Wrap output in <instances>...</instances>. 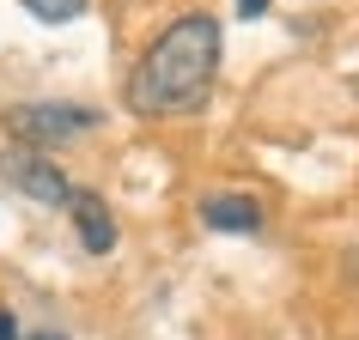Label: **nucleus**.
<instances>
[{"label": "nucleus", "instance_id": "1", "mask_svg": "<svg viewBox=\"0 0 359 340\" xmlns=\"http://www.w3.org/2000/svg\"><path fill=\"white\" fill-rule=\"evenodd\" d=\"M219 49H226V31L213 13L201 6L177 13L134 55L128 79H122V104L134 115H201L219 85Z\"/></svg>", "mask_w": 359, "mask_h": 340}, {"label": "nucleus", "instance_id": "2", "mask_svg": "<svg viewBox=\"0 0 359 340\" xmlns=\"http://www.w3.org/2000/svg\"><path fill=\"white\" fill-rule=\"evenodd\" d=\"M0 122H6V134L19 146L61 152V146H74V140H86V134H97L104 115L92 104H67V97H31V104H13Z\"/></svg>", "mask_w": 359, "mask_h": 340}, {"label": "nucleus", "instance_id": "3", "mask_svg": "<svg viewBox=\"0 0 359 340\" xmlns=\"http://www.w3.org/2000/svg\"><path fill=\"white\" fill-rule=\"evenodd\" d=\"M0 183L6 189L31 194L37 207H67L74 201V183H67V170L55 164V152H37V146H0Z\"/></svg>", "mask_w": 359, "mask_h": 340}, {"label": "nucleus", "instance_id": "4", "mask_svg": "<svg viewBox=\"0 0 359 340\" xmlns=\"http://www.w3.org/2000/svg\"><path fill=\"white\" fill-rule=\"evenodd\" d=\"M195 213L208 231H226V237H262L268 231V207L256 194H201Z\"/></svg>", "mask_w": 359, "mask_h": 340}, {"label": "nucleus", "instance_id": "5", "mask_svg": "<svg viewBox=\"0 0 359 340\" xmlns=\"http://www.w3.org/2000/svg\"><path fill=\"white\" fill-rule=\"evenodd\" d=\"M67 213H74V237H79V249L86 255H110L116 249V213L104 207V194H92V189H74V201H67Z\"/></svg>", "mask_w": 359, "mask_h": 340}, {"label": "nucleus", "instance_id": "6", "mask_svg": "<svg viewBox=\"0 0 359 340\" xmlns=\"http://www.w3.org/2000/svg\"><path fill=\"white\" fill-rule=\"evenodd\" d=\"M19 6L31 13V19H43V24H74L92 0H19Z\"/></svg>", "mask_w": 359, "mask_h": 340}, {"label": "nucleus", "instance_id": "7", "mask_svg": "<svg viewBox=\"0 0 359 340\" xmlns=\"http://www.w3.org/2000/svg\"><path fill=\"white\" fill-rule=\"evenodd\" d=\"M0 340H19V316L13 310H0Z\"/></svg>", "mask_w": 359, "mask_h": 340}, {"label": "nucleus", "instance_id": "8", "mask_svg": "<svg viewBox=\"0 0 359 340\" xmlns=\"http://www.w3.org/2000/svg\"><path fill=\"white\" fill-rule=\"evenodd\" d=\"M238 13H244V19H262V13H268V0H238Z\"/></svg>", "mask_w": 359, "mask_h": 340}, {"label": "nucleus", "instance_id": "9", "mask_svg": "<svg viewBox=\"0 0 359 340\" xmlns=\"http://www.w3.org/2000/svg\"><path fill=\"white\" fill-rule=\"evenodd\" d=\"M341 274H353V280H359V249H347V255H341Z\"/></svg>", "mask_w": 359, "mask_h": 340}, {"label": "nucleus", "instance_id": "10", "mask_svg": "<svg viewBox=\"0 0 359 340\" xmlns=\"http://www.w3.org/2000/svg\"><path fill=\"white\" fill-rule=\"evenodd\" d=\"M31 340H61V334H31Z\"/></svg>", "mask_w": 359, "mask_h": 340}, {"label": "nucleus", "instance_id": "11", "mask_svg": "<svg viewBox=\"0 0 359 340\" xmlns=\"http://www.w3.org/2000/svg\"><path fill=\"white\" fill-rule=\"evenodd\" d=\"M353 97H359V73H353Z\"/></svg>", "mask_w": 359, "mask_h": 340}]
</instances>
